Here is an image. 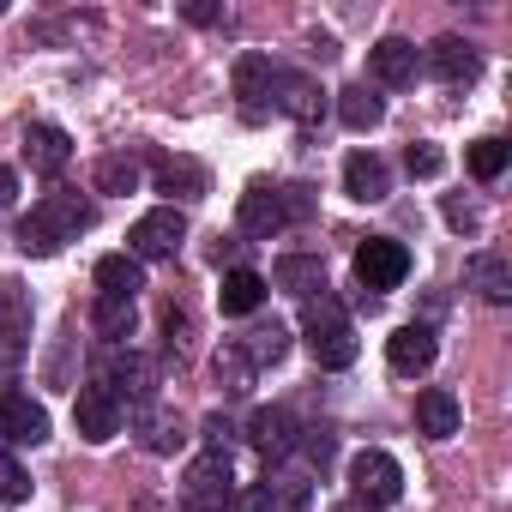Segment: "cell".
Listing matches in <instances>:
<instances>
[{
  "mask_svg": "<svg viewBox=\"0 0 512 512\" xmlns=\"http://www.w3.org/2000/svg\"><path fill=\"white\" fill-rule=\"evenodd\" d=\"M368 73H374V85L404 91V85L422 79V49H416L410 37H380V43L368 49Z\"/></svg>",
  "mask_w": 512,
  "mask_h": 512,
  "instance_id": "cell-10",
  "label": "cell"
},
{
  "mask_svg": "<svg viewBox=\"0 0 512 512\" xmlns=\"http://www.w3.org/2000/svg\"><path fill=\"white\" fill-rule=\"evenodd\" d=\"M241 356H247L253 368H278V362L290 356V332H284L278 320H266V326H253V332L241 338Z\"/></svg>",
  "mask_w": 512,
  "mask_h": 512,
  "instance_id": "cell-28",
  "label": "cell"
},
{
  "mask_svg": "<svg viewBox=\"0 0 512 512\" xmlns=\"http://www.w3.org/2000/svg\"><path fill=\"white\" fill-rule=\"evenodd\" d=\"M127 422H133V434H139V446L145 452H157V458H169L187 434H181V416L163 404V398H151V404H133L127 410Z\"/></svg>",
  "mask_w": 512,
  "mask_h": 512,
  "instance_id": "cell-15",
  "label": "cell"
},
{
  "mask_svg": "<svg viewBox=\"0 0 512 512\" xmlns=\"http://www.w3.org/2000/svg\"><path fill=\"white\" fill-rule=\"evenodd\" d=\"M302 338H308V350H314L320 368H350L362 356V338H356V326H350V314H344L338 296L302 302Z\"/></svg>",
  "mask_w": 512,
  "mask_h": 512,
  "instance_id": "cell-2",
  "label": "cell"
},
{
  "mask_svg": "<svg viewBox=\"0 0 512 512\" xmlns=\"http://www.w3.org/2000/svg\"><path fill=\"white\" fill-rule=\"evenodd\" d=\"M0 13H7V7H0Z\"/></svg>",
  "mask_w": 512,
  "mask_h": 512,
  "instance_id": "cell-42",
  "label": "cell"
},
{
  "mask_svg": "<svg viewBox=\"0 0 512 512\" xmlns=\"http://www.w3.org/2000/svg\"><path fill=\"white\" fill-rule=\"evenodd\" d=\"M272 91H278V67H272L266 55H241V61H235L241 121H266V115H272Z\"/></svg>",
  "mask_w": 512,
  "mask_h": 512,
  "instance_id": "cell-14",
  "label": "cell"
},
{
  "mask_svg": "<svg viewBox=\"0 0 512 512\" xmlns=\"http://www.w3.org/2000/svg\"><path fill=\"white\" fill-rule=\"evenodd\" d=\"M25 344H31V296L25 284H0V380H13Z\"/></svg>",
  "mask_w": 512,
  "mask_h": 512,
  "instance_id": "cell-9",
  "label": "cell"
},
{
  "mask_svg": "<svg viewBox=\"0 0 512 512\" xmlns=\"http://www.w3.org/2000/svg\"><path fill=\"white\" fill-rule=\"evenodd\" d=\"M235 494V470H229V452H199L187 464V482H181V500L193 512H223Z\"/></svg>",
  "mask_w": 512,
  "mask_h": 512,
  "instance_id": "cell-6",
  "label": "cell"
},
{
  "mask_svg": "<svg viewBox=\"0 0 512 512\" xmlns=\"http://www.w3.org/2000/svg\"><path fill=\"white\" fill-rule=\"evenodd\" d=\"M500 169H506V139H494V133L476 139L470 145V175L476 181H500Z\"/></svg>",
  "mask_w": 512,
  "mask_h": 512,
  "instance_id": "cell-32",
  "label": "cell"
},
{
  "mask_svg": "<svg viewBox=\"0 0 512 512\" xmlns=\"http://www.w3.org/2000/svg\"><path fill=\"white\" fill-rule=\"evenodd\" d=\"M356 278H362V290H398L410 278V247L392 235H368L356 247Z\"/></svg>",
  "mask_w": 512,
  "mask_h": 512,
  "instance_id": "cell-8",
  "label": "cell"
},
{
  "mask_svg": "<svg viewBox=\"0 0 512 512\" xmlns=\"http://www.w3.org/2000/svg\"><path fill=\"white\" fill-rule=\"evenodd\" d=\"M91 223H97V205H91V199H79V193H49V199L19 223V253L49 260V253H61L67 241H79Z\"/></svg>",
  "mask_w": 512,
  "mask_h": 512,
  "instance_id": "cell-1",
  "label": "cell"
},
{
  "mask_svg": "<svg viewBox=\"0 0 512 512\" xmlns=\"http://www.w3.org/2000/svg\"><path fill=\"white\" fill-rule=\"evenodd\" d=\"M458 398L446 392V386H428V392H416V434H428V440H452L458 434Z\"/></svg>",
  "mask_w": 512,
  "mask_h": 512,
  "instance_id": "cell-23",
  "label": "cell"
},
{
  "mask_svg": "<svg viewBox=\"0 0 512 512\" xmlns=\"http://www.w3.org/2000/svg\"><path fill=\"white\" fill-rule=\"evenodd\" d=\"M0 434H7L13 446H43L49 440V410L31 392H7L0 398Z\"/></svg>",
  "mask_w": 512,
  "mask_h": 512,
  "instance_id": "cell-16",
  "label": "cell"
},
{
  "mask_svg": "<svg viewBox=\"0 0 512 512\" xmlns=\"http://www.w3.org/2000/svg\"><path fill=\"white\" fill-rule=\"evenodd\" d=\"M404 169H410L416 181H434V175L446 169V151H440V145H428V139H416V145L404 151Z\"/></svg>",
  "mask_w": 512,
  "mask_h": 512,
  "instance_id": "cell-34",
  "label": "cell"
},
{
  "mask_svg": "<svg viewBox=\"0 0 512 512\" xmlns=\"http://www.w3.org/2000/svg\"><path fill=\"white\" fill-rule=\"evenodd\" d=\"M211 374H217V386H223L229 398H247V392H253V374H260V368H253V362L241 356V344H217Z\"/></svg>",
  "mask_w": 512,
  "mask_h": 512,
  "instance_id": "cell-29",
  "label": "cell"
},
{
  "mask_svg": "<svg viewBox=\"0 0 512 512\" xmlns=\"http://www.w3.org/2000/svg\"><path fill=\"white\" fill-rule=\"evenodd\" d=\"M308 458L326 470V458H332V428H308Z\"/></svg>",
  "mask_w": 512,
  "mask_h": 512,
  "instance_id": "cell-37",
  "label": "cell"
},
{
  "mask_svg": "<svg viewBox=\"0 0 512 512\" xmlns=\"http://www.w3.org/2000/svg\"><path fill=\"white\" fill-rule=\"evenodd\" d=\"M296 416L284 410V404H260V410H253L247 416V440H253V452H260L266 464H278V458H290L296 452Z\"/></svg>",
  "mask_w": 512,
  "mask_h": 512,
  "instance_id": "cell-12",
  "label": "cell"
},
{
  "mask_svg": "<svg viewBox=\"0 0 512 512\" xmlns=\"http://www.w3.org/2000/svg\"><path fill=\"white\" fill-rule=\"evenodd\" d=\"M25 500H31V476H25V464L0 452V506H25Z\"/></svg>",
  "mask_w": 512,
  "mask_h": 512,
  "instance_id": "cell-33",
  "label": "cell"
},
{
  "mask_svg": "<svg viewBox=\"0 0 512 512\" xmlns=\"http://www.w3.org/2000/svg\"><path fill=\"white\" fill-rule=\"evenodd\" d=\"M97 386H103L121 410H133V404H151V398H157V368H151L139 350H115V356L97 368Z\"/></svg>",
  "mask_w": 512,
  "mask_h": 512,
  "instance_id": "cell-4",
  "label": "cell"
},
{
  "mask_svg": "<svg viewBox=\"0 0 512 512\" xmlns=\"http://www.w3.org/2000/svg\"><path fill=\"white\" fill-rule=\"evenodd\" d=\"M133 187H139V157L115 151L97 163V193H133Z\"/></svg>",
  "mask_w": 512,
  "mask_h": 512,
  "instance_id": "cell-31",
  "label": "cell"
},
{
  "mask_svg": "<svg viewBox=\"0 0 512 512\" xmlns=\"http://www.w3.org/2000/svg\"><path fill=\"white\" fill-rule=\"evenodd\" d=\"M446 223H452V229H476V211H470L464 199H446Z\"/></svg>",
  "mask_w": 512,
  "mask_h": 512,
  "instance_id": "cell-38",
  "label": "cell"
},
{
  "mask_svg": "<svg viewBox=\"0 0 512 512\" xmlns=\"http://www.w3.org/2000/svg\"><path fill=\"white\" fill-rule=\"evenodd\" d=\"M350 494L368 500V506H392V500L404 494V470H398V458L380 452V446H362V452L350 458Z\"/></svg>",
  "mask_w": 512,
  "mask_h": 512,
  "instance_id": "cell-5",
  "label": "cell"
},
{
  "mask_svg": "<svg viewBox=\"0 0 512 512\" xmlns=\"http://www.w3.org/2000/svg\"><path fill=\"white\" fill-rule=\"evenodd\" d=\"M0 452H7V434H0Z\"/></svg>",
  "mask_w": 512,
  "mask_h": 512,
  "instance_id": "cell-41",
  "label": "cell"
},
{
  "mask_svg": "<svg viewBox=\"0 0 512 512\" xmlns=\"http://www.w3.org/2000/svg\"><path fill=\"white\" fill-rule=\"evenodd\" d=\"M344 193H350L356 205H380V199L392 193V169H386L374 151H350V157H344Z\"/></svg>",
  "mask_w": 512,
  "mask_h": 512,
  "instance_id": "cell-19",
  "label": "cell"
},
{
  "mask_svg": "<svg viewBox=\"0 0 512 512\" xmlns=\"http://www.w3.org/2000/svg\"><path fill=\"white\" fill-rule=\"evenodd\" d=\"M422 73L440 79V85H476L482 79V55L464 43V37H434L422 49Z\"/></svg>",
  "mask_w": 512,
  "mask_h": 512,
  "instance_id": "cell-11",
  "label": "cell"
},
{
  "mask_svg": "<svg viewBox=\"0 0 512 512\" xmlns=\"http://www.w3.org/2000/svg\"><path fill=\"white\" fill-rule=\"evenodd\" d=\"M464 284L482 302H512V266L500 260V253H470V260H464Z\"/></svg>",
  "mask_w": 512,
  "mask_h": 512,
  "instance_id": "cell-25",
  "label": "cell"
},
{
  "mask_svg": "<svg viewBox=\"0 0 512 512\" xmlns=\"http://www.w3.org/2000/svg\"><path fill=\"white\" fill-rule=\"evenodd\" d=\"M139 290H145V266L133 260V253H103V260H97V296L133 302Z\"/></svg>",
  "mask_w": 512,
  "mask_h": 512,
  "instance_id": "cell-24",
  "label": "cell"
},
{
  "mask_svg": "<svg viewBox=\"0 0 512 512\" xmlns=\"http://www.w3.org/2000/svg\"><path fill=\"white\" fill-rule=\"evenodd\" d=\"M133 326H139L133 302H109V296H97V302H91V332H97L109 350H121V344L133 338Z\"/></svg>",
  "mask_w": 512,
  "mask_h": 512,
  "instance_id": "cell-27",
  "label": "cell"
},
{
  "mask_svg": "<svg viewBox=\"0 0 512 512\" xmlns=\"http://www.w3.org/2000/svg\"><path fill=\"white\" fill-rule=\"evenodd\" d=\"M187 241V217L175 211V205H157V211H145L133 229H127V253L145 266V260H169V253Z\"/></svg>",
  "mask_w": 512,
  "mask_h": 512,
  "instance_id": "cell-7",
  "label": "cell"
},
{
  "mask_svg": "<svg viewBox=\"0 0 512 512\" xmlns=\"http://www.w3.org/2000/svg\"><path fill=\"white\" fill-rule=\"evenodd\" d=\"M157 187L163 193H181V199H199L205 193V169L187 163V157H157Z\"/></svg>",
  "mask_w": 512,
  "mask_h": 512,
  "instance_id": "cell-30",
  "label": "cell"
},
{
  "mask_svg": "<svg viewBox=\"0 0 512 512\" xmlns=\"http://www.w3.org/2000/svg\"><path fill=\"white\" fill-rule=\"evenodd\" d=\"M19 199V175L13 169H0V205H13Z\"/></svg>",
  "mask_w": 512,
  "mask_h": 512,
  "instance_id": "cell-39",
  "label": "cell"
},
{
  "mask_svg": "<svg viewBox=\"0 0 512 512\" xmlns=\"http://www.w3.org/2000/svg\"><path fill=\"white\" fill-rule=\"evenodd\" d=\"M272 284L290 290V296H302V302L326 296V266H320V253H284V260L272 266Z\"/></svg>",
  "mask_w": 512,
  "mask_h": 512,
  "instance_id": "cell-21",
  "label": "cell"
},
{
  "mask_svg": "<svg viewBox=\"0 0 512 512\" xmlns=\"http://www.w3.org/2000/svg\"><path fill=\"white\" fill-rule=\"evenodd\" d=\"M338 121H344L350 133H374V127L386 121V103H380L368 85H344V91H338Z\"/></svg>",
  "mask_w": 512,
  "mask_h": 512,
  "instance_id": "cell-26",
  "label": "cell"
},
{
  "mask_svg": "<svg viewBox=\"0 0 512 512\" xmlns=\"http://www.w3.org/2000/svg\"><path fill=\"white\" fill-rule=\"evenodd\" d=\"M272 109H284L290 121L314 127V121H320V109H326V91H320L308 73H284V67H278V91H272Z\"/></svg>",
  "mask_w": 512,
  "mask_h": 512,
  "instance_id": "cell-18",
  "label": "cell"
},
{
  "mask_svg": "<svg viewBox=\"0 0 512 512\" xmlns=\"http://www.w3.org/2000/svg\"><path fill=\"white\" fill-rule=\"evenodd\" d=\"M434 356H440V344H434V332H428V326H398V332L386 338V362H392V374H404V380L428 374V368H434Z\"/></svg>",
  "mask_w": 512,
  "mask_h": 512,
  "instance_id": "cell-17",
  "label": "cell"
},
{
  "mask_svg": "<svg viewBox=\"0 0 512 512\" xmlns=\"http://www.w3.org/2000/svg\"><path fill=\"white\" fill-rule=\"evenodd\" d=\"M314 217V187H266L253 181L241 193V229L247 235H284L290 223H308Z\"/></svg>",
  "mask_w": 512,
  "mask_h": 512,
  "instance_id": "cell-3",
  "label": "cell"
},
{
  "mask_svg": "<svg viewBox=\"0 0 512 512\" xmlns=\"http://www.w3.org/2000/svg\"><path fill=\"white\" fill-rule=\"evenodd\" d=\"M25 157H31L37 175H61V169L73 163V139H67L55 121H31V127H25Z\"/></svg>",
  "mask_w": 512,
  "mask_h": 512,
  "instance_id": "cell-20",
  "label": "cell"
},
{
  "mask_svg": "<svg viewBox=\"0 0 512 512\" xmlns=\"http://www.w3.org/2000/svg\"><path fill=\"white\" fill-rule=\"evenodd\" d=\"M229 434H235L229 416H205V446H211V452H229Z\"/></svg>",
  "mask_w": 512,
  "mask_h": 512,
  "instance_id": "cell-36",
  "label": "cell"
},
{
  "mask_svg": "<svg viewBox=\"0 0 512 512\" xmlns=\"http://www.w3.org/2000/svg\"><path fill=\"white\" fill-rule=\"evenodd\" d=\"M223 512H278V494H272V482H253V488H235Z\"/></svg>",
  "mask_w": 512,
  "mask_h": 512,
  "instance_id": "cell-35",
  "label": "cell"
},
{
  "mask_svg": "<svg viewBox=\"0 0 512 512\" xmlns=\"http://www.w3.org/2000/svg\"><path fill=\"white\" fill-rule=\"evenodd\" d=\"M181 13H187V19H193V25H217V19H223V13H217V7H181Z\"/></svg>",
  "mask_w": 512,
  "mask_h": 512,
  "instance_id": "cell-40",
  "label": "cell"
},
{
  "mask_svg": "<svg viewBox=\"0 0 512 512\" xmlns=\"http://www.w3.org/2000/svg\"><path fill=\"white\" fill-rule=\"evenodd\" d=\"M121 404L91 380V386H79V398H73V428H79V440H91V446H103V440H115L121 434Z\"/></svg>",
  "mask_w": 512,
  "mask_h": 512,
  "instance_id": "cell-13",
  "label": "cell"
},
{
  "mask_svg": "<svg viewBox=\"0 0 512 512\" xmlns=\"http://www.w3.org/2000/svg\"><path fill=\"white\" fill-rule=\"evenodd\" d=\"M260 302H266V278H260V272H247V266L223 272V284H217V308H223L229 320L260 314Z\"/></svg>",
  "mask_w": 512,
  "mask_h": 512,
  "instance_id": "cell-22",
  "label": "cell"
}]
</instances>
